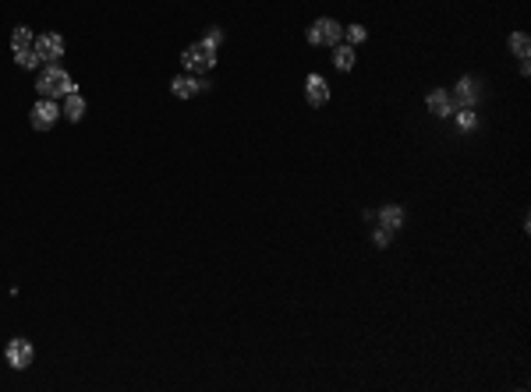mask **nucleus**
Wrapping results in <instances>:
<instances>
[{"label":"nucleus","mask_w":531,"mask_h":392,"mask_svg":"<svg viewBox=\"0 0 531 392\" xmlns=\"http://www.w3.org/2000/svg\"><path fill=\"white\" fill-rule=\"evenodd\" d=\"M36 92H40L43 99H64V96L78 92V89H75V78H71L64 68H57V64H47V71L36 78Z\"/></svg>","instance_id":"1"},{"label":"nucleus","mask_w":531,"mask_h":392,"mask_svg":"<svg viewBox=\"0 0 531 392\" xmlns=\"http://www.w3.org/2000/svg\"><path fill=\"white\" fill-rule=\"evenodd\" d=\"M213 64H216V47H209L205 39L184 47V54H181V68L188 75H205V71H213Z\"/></svg>","instance_id":"2"},{"label":"nucleus","mask_w":531,"mask_h":392,"mask_svg":"<svg viewBox=\"0 0 531 392\" xmlns=\"http://www.w3.org/2000/svg\"><path fill=\"white\" fill-rule=\"evenodd\" d=\"M305 36H309L312 47H337V43L344 39V29H340V22H333V18H316Z\"/></svg>","instance_id":"3"},{"label":"nucleus","mask_w":531,"mask_h":392,"mask_svg":"<svg viewBox=\"0 0 531 392\" xmlns=\"http://www.w3.org/2000/svg\"><path fill=\"white\" fill-rule=\"evenodd\" d=\"M32 50L40 54L43 64H57V61L64 57L68 43H64V36H57V32H43V36H36V47H32Z\"/></svg>","instance_id":"4"},{"label":"nucleus","mask_w":531,"mask_h":392,"mask_svg":"<svg viewBox=\"0 0 531 392\" xmlns=\"http://www.w3.org/2000/svg\"><path fill=\"white\" fill-rule=\"evenodd\" d=\"M57 117H61L57 99H43V96H40V103L29 110V124H32L36 131H50V128L57 124Z\"/></svg>","instance_id":"5"},{"label":"nucleus","mask_w":531,"mask_h":392,"mask_svg":"<svg viewBox=\"0 0 531 392\" xmlns=\"http://www.w3.org/2000/svg\"><path fill=\"white\" fill-rule=\"evenodd\" d=\"M450 99H453V106H460V110H475V103L482 99V82L471 78V75L460 78V82L453 85V96H450Z\"/></svg>","instance_id":"6"},{"label":"nucleus","mask_w":531,"mask_h":392,"mask_svg":"<svg viewBox=\"0 0 531 392\" xmlns=\"http://www.w3.org/2000/svg\"><path fill=\"white\" fill-rule=\"evenodd\" d=\"M198 92H209V82H205V78L177 75V78L170 82V96H174V99H191V96H198Z\"/></svg>","instance_id":"7"},{"label":"nucleus","mask_w":531,"mask_h":392,"mask_svg":"<svg viewBox=\"0 0 531 392\" xmlns=\"http://www.w3.org/2000/svg\"><path fill=\"white\" fill-rule=\"evenodd\" d=\"M4 357H8V364L15 367V371H22V367H29L32 364V357H36V350H32V343L29 339H11L8 343V350H4Z\"/></svg>","instance_id":"8"},{"label":"nucleus","mask_w":531,"mask_h":392,"mask_svg":"<svg viewBox=\"0 0 531 392\" xmlns=\"http://www.w3.org/2000/svg\"><path fill=\"white\" fill-rule=\"evenodd\" d=\"M305 99L319 110V106H326L330 103V82L323 78V75H309V82H305Z\"/></svg>","instance_id":"9"},{"label":"nucleus","mask_w":531,"mask_h":392,"mask_svg":"<svg viewBox=\"0 0 531 392\" xmlns=\"http://www.w3.org/2000/svg\"><path fill=\"white\" fill-rule=\"evenodd\" d=\"M425 103H429V114H432V117H450V114H453V99H450L446 89H432Z\"/></svg>","instance_id":"10"},{"label":"nucleus","mask_w":531,"mask_h":392,"mask_svg":"<svg viewBox=\"0 0 531 392\" xmlns=\"http://www.w3.org/2000/svg\"><path fill=\"white\" fill-rule=\"evenodd\" d=\"M354 61H358V54H354L351 43H337V47H333V64H337V71H351Z\"/></svg>","instance_id":"11"},{"label":"nucleus","mask_w":531,"mask_h":392,"mask_svg":"<svg viewBox=\"0 0 531 392\" xmlns=\"http://www.w3.org/2000/svg\"><path fill=\"white\" fill-rule=\"evenodd\" d=\"M61 114L71 121V124H78L82 117H85V99L78 96V92H71V96H64V106H61Z\"/></svg>","instance_id":"12"},{"label":"nucleus","mask_w":531,"mask_h":392,"mask_svg":"<svg viewBox=\"0 0 531 392\" xmlns=\"http://www.w3.org/2000/svg\"><path fill=\"white\" fill-rule=\"evenodd\" d=\"M379 226H386L390 233H397V230L404 226V209H400V205H386V209H379Z\"/></svg>","instance_id":"13"},{"label":"nucleus","mask_w":531,"mask_h":392,"mask_svg":"<svg viewBox=\"0 0 531 392\" xmlns=\"http://www.w3.org/2000/svg\"><path fill=\"white\" fill-rule=\"evenodd\" d=\"M32 47H36L32 29H29V25H18V29L11 32V50H15V54H22V50H32Z\"/></svg>","instance_id":"14"},{"label":"nucleus","mask_w":531,"mask_h":392,"mask_svg":"<svg viewBox=\"0 0 531 392\" xmlns=\"http://www.w3.org/2000/svg\"><path fill=\"white\" fill-rule=\"evenodd\" d=\"M510 50H513V57L527 61V54H531V39H527V32H513V36H510Z\"/></svg>","instance_id":"15"},{"label":"nucleus","mask_w":531,"mask_h":392,"mask_svg":"<svg viewBox=\"0 0 531 392\" xmlns=\"http://www.w3.org/2000/svg\"><path fill=\"white\" fill-rule=\"evenodd\" d=\"M15 61H18V68H25V71H32V68H40V64H43L36 50H22V54H15Z\"/></svg>","instance_id":"16"},{"label":"nucleus","mask_w":531,"mask_h":392,"mask_svg":"<svg viewBox=\"0 0 531 392\" xmlns=\"http://www.w3.org/2000/svg\"><path fill=\"white\" fill-rule=\"evenodd\" d=\"M344 36H347V43H351V47H358V43H365V39H369L365 25H347V29H344Z\"/></svg>","instance_id":"17"},{"label":"nucleus","mask_w":531,"mask_h":392,"mask_svg":"<svg viewBox=\"0 0 531 392\" xmlns=\"http://www.w3.org/2000/svg\"><path fill=\"white\" fill-rule=\"evenodd\" d=\"M457 124H460V131H475V128H478L475 110H460V114H457Z\"/></svg>","instance_id":"18"},{"label":"nucleus","mask_w":531,"mask_h":392,"mask_svg":"<svg viewBox=\"0 0 531 392\" xmlns=\"http://www.w3.org/2000/svg\"><path fill=\"white\" fill-rule=\"evenodd\" d=\"M202 39H205L209 47H216V50H220V43H223V29H216V25H213V29H209Z\"/></svg>","instance_id":"19"},{"label":"nucleus","mask_w":531,"mask_h":392,"mask_svg":"<svg viewBox=\"0 0 531 392\" xmlns=\"http://www.w3.org/2000/svg\"><path fill=\"white\" fill-rule=\"evenodd\" d=\"M372 240H376V247H386V244H390V240H393V233H390V230H386V226H379V230H376V233H372Z\"/></svg>","instance_id":"20"}]
</instances>
